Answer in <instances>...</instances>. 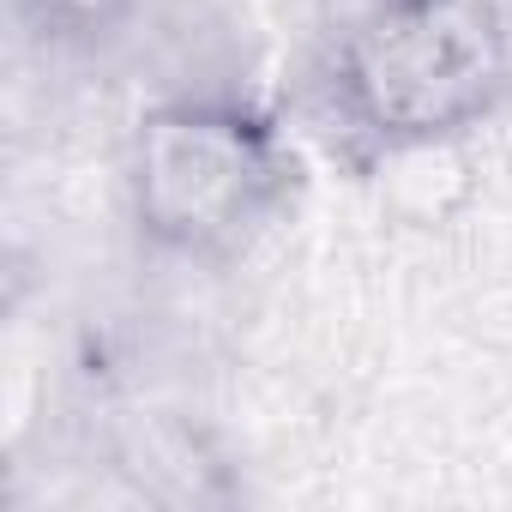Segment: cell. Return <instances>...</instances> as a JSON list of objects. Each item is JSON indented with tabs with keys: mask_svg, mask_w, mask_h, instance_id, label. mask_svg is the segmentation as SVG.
Returning <instances> with one entry per match:
<instances>
[{
	"mask_svg": "<svg viewBox=\"0 0 512 512\" xmlns=\"http://www.w3.org/2000/svg\"><path fill=\"white\" fill-rule=\"evenodd\" d=\"M506 97L512 25L494 0H374L332 55V103L380 151L464 139Z\"/></svg>",
	"mask_w": 512,
	"mask_h": 512,
	"instance_id": "cell-1",
	"label": "cell"
},
{
	"mask_svg": "<svg viewBox=\"0 0 512 512\" xmlns=\"http://www.w3.org/2000/svg\"><path fill=\"white\" fill-rule=\"evenodd\" d=\"M296 181L284 133L235 97H163L133 121V223L175 260H229L260 235Z\"/></svg>",
	"mask_w": 512,
	"mask_h": 512,
	"instance_id": "cell-2",
	"label": "cell"
},
{
	"mask_svg": "<svg viewBox=\"0 0 512 512\" xmlns=\"http://www.w3.org/2000/svg\"><path fill=\"white\" fill-rule=\"evenodd\" d=\"M31 37L55 43V49H85L115 37L121 25H133V13L145 0H13Z\"/></svg>",
	"mask_w": 512,
	"mask_h": 512,
	"instance_id": "cell-3",
	"label": "cell"
}]
</instances>
